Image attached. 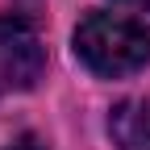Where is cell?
<instances>
[{"mask_svg": "<svg viewBox=\"0 0 150 150\" xmlns=\"http://www.w3.org/2000/svg\"><path fill=\"white\" fill-rule=\"evenodd\" d=\"M75 54L88 71L117 79V75H134L150 59V29L134 17L117 13H88L79 29H75Z\"/></svg>", "mask_w": 150, "mask_h": 150, "instance_id": "1", "label": "cell"}, {"mask_svg": "<svg viewBox=\"0 0 150 150\" xmlns=\"http://www.w3.org/2000/svg\"><path fill=\"white\" fill-rule=\"evenodd\" d=\"M108 134L117 142V150H150V104L121 100L108 117Z\"/></svg>", "mask_w": 150, "mask_h": 150, "instance_id": "3", "label": "cell"}, {"mask_svg": "<svg viewBox=\"0 0 150 150\" xmlns=\"http://www.w3.org/2000/svg\"><path fill=\"white\" fill-rule=\"evenodd\" d=\"M46 50L38 33L17 21V17H0V92H25L42 79Z\"/></svg>", "mask_w": 150, "mask_h": 150, "instance_id": "2", "label": "cell"}, {"mask_svg": "<svg viewBox=\"0 0 150 150\" xmlns=\"http://www.w3.org/2000/svg\"><path fill=\"white\" fill-rule=\"evenodd\" d=\"M121 4H134V8H146L150 13V0H121Z\"/></svg>", "mask_w": 150, "mask_h": 150, "instance_id": "5", "label": "cell"}, {"mask_svg": "<svg viewBox=\"0 0 150 150\" xmlns=\"http://www.w3.org/2000/svg\"><path fill=\"white\" fill-rule=\"evenodd\" d=\"M4 150H46V142H42V138H33V134H21L13 146H4Z\"/></svg>", "mask_w": 150, "mask_h": 150, "instance_id": "4", "label": "cell"}]
</instances>
